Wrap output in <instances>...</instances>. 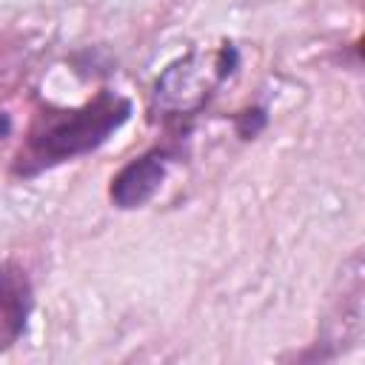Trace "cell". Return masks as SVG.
<instances>
[{"mask_svg":"<svg viewBox=\"0 0 365 365\" xmlns=\"http://www.w3.org/2000/svg\"><path fill=\"white\" fill-rule=\"evenodd\" d=\"M365 268H362V251H354L334 282L325 325H322V342L325 345H339L342 351L356 345L362 336V294H365Z\"/></svg>","mask_w":365,"mask_h":365,"instance_id":"3","label":"cell"},{"mask_svg":"<svg viewBox=\"0 0 365 365\" xmlns=\"http://www.w3.org/2000/svg\"><path fill=\"white\" fill-rule=\"evenodd\" d=\"M234 48H220L214 54H188L180 63H174L157 83V103L165 111L188 114L200 108L208 94L220 86L225 74H231Z\"/></svg>","mask_w":365,"mask_h":365,"instance_id":"2","label":"cell"},{"mask_svg":"<svg viewBox=\"0 0 365 365\" xmlns=\"http://www.w3.org/2000/svg\"><path fill=\"white\" fill-rule=\"evenodd\" d=\"M34 297L26 271L17 262L0 265V351L11 348L26 331Z\"/></svg>","mask_w":365,"mask_h":365,"instance_id":"4","label":"cell"},{"mask_svg":"<svg viewBox=\"0 0 365 365\" xmlns=\"http://www.w3.org/2000/svg\"><path fill=\"white\" fill-rule=\"evenodd\" d=\"M131 114V103L114 91L97 94L83 108L43 111L29 128L26 148L17 157V174H37L63 160L97 148Z\"/></svg>","mask_w":365,"mask_h":365,"instance_id":"1","label":"cell"},{"mask_svg":"<svg viewBox=\"0 0 365 365\" xmlns=\"http://www.w3.org/2000/svg\"><path fill=\"white\" fill-rule=\"evenodd\" d=\"M165 177V154L148 151L131 160L114 180H111V200L117 208H140L145 205Z\"/></svg>","mask_w":365,"mask_h":365,"instance_id":"5","label":"cell"}]
</instances>
